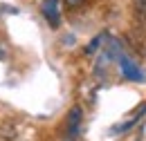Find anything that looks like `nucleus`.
I'll return each mask as SVG.
<instances>
[{
  "mask_svg": "<svg viewBox=\"0 0 146 141\" xmlns=\"http://www.w3.org/2000/svg\"><path fill=\"white\" fill-rule=\"evenodd\" d=\"M58 2H61V0H45L43 7H40L43 16L47 18V22H50L52 27H58V25H61V7H58Z\"/></svg>",
  "mask_w": 146,
  "mask_h": 141,
  "instance_id": "nucleus-1",
  "label": "nucleus"
},
{
  "mask_svg": "<svg viewBox=\"0 0 146 141\" xmlns=\"http://www.w3.org/2000/svg\"><path fill=\"white\" fill-rule=\"evenodd\" d=\"M81 119H83V112H81V107L74 105L70 110V114H68V134L74 137V134H79V125H81Z\"/></svg>",
  "mask_w": 146,
  "mask_h": 141,
  "instance_id": "nucleus-2",
  "label": "nucleus"
},
{
  "mask_svg": "<svg viewBox=\"0 0 146 141\" xmlns=\"http://www.w3.org/2000/svg\"><path fill=\"white\" fill-rule=\"evenodd\" d=\"M119 63H121V70H124V74H126L130 81H144L142 72L137 70V67H135V65H133L128 58H124V56H121V58H119Z\"/></svg>",
  "mask_w": 146,
  "mask_h": 141,
  "instance_id": "nucleus-3",
  "label": "nucleus"
},
{
  "mask_svg": "<svg viewBox=\"0 0 146 141\" xmlns=\"http://www.w3.org/2000/svg\"><path fill=\"white\" fill-rule=\"evenodd\" d=\"M0 137L7 141H14L16 137H18V132H16V125L9 123V121H5V123L0 125Z\"/></svg>",
  "mask_w": 146,
  "mask_h": 141,
  "instance_id": "nucleus-4",
  "label": "nucleus"
},
{
  "mask_svg": "<svg viewBox=\"0 0 146 141\" xmlns=\"http://www.w3.org/2000/svg\"><path fill=\"white\" fill-rule=\"evenodd\" d=\"M135 14H139V18H146V0H133Z\"/></svg>",
  "mask_w": 146,
  "mask_h": 141,
  "instance_id": "nucleus-5",
  "label": "nucleus"
},
{
  "mask_svg": "<svg viewBox=\"0 0 146 141\" xmlns=\"http://www.w3.org/2000/svg\"><path fill=\"white\" fill-rule=\"evenodd\" d=\"M65 5H68V9H76L83 5V0H65Z\"/></svg>",
  "mask_w": 146,
  "mask_h": 141,
  "instance_id": "nucleus-6",
  "label": "nucleus"
},
{
  "mask_svg": "<svg viewBox=\"0 0 146 141\" xmlns=\"http://www.w3.org/2000/svg\"><path fill=\"white\" fill-rule=\"evenodd\" d=\"M99 43H101V38H94V40H92V43H90V47H88L86 52H88V54H92V52H94V49H97V47H99Z\"/></svg>",
  "mask_w": 146,
  "mask_h": 141,
  "instance_id": "nucleus-7",
  "label": "nucleus"
}]
</instances>
